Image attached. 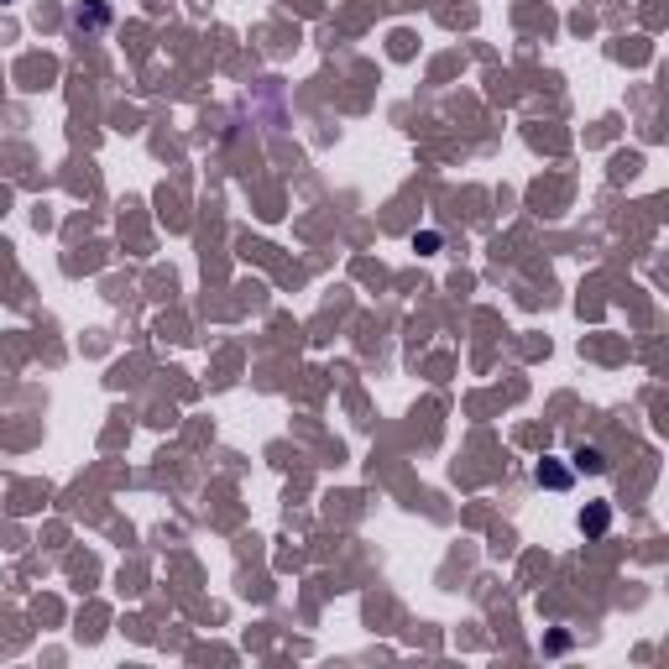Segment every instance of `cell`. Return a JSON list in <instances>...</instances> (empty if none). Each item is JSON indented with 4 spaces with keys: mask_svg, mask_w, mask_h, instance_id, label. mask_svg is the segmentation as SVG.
<instances>
[{
    "mask_svg": "<svg viewBox=\"0 0 669 669\" xmlns=\"http://www.w3.org/2000/svg\"><path fill=\"white\" fill-rule=\"evenodd\" d=\"M575 471H586V476H607L612 471V460H607V450L602 445H575Z\"/></svg>",
    "mask_w": 669,
    "mask_h": 669,
    "instance_id": "6da1fadb",
    "label": "cell"
},
{
    "mask_svg": "<svg viewBox=\"0 0 669 669\" xmlns=\"http://www.w3.org/2000/svg\"><path fill=\"white\" fill-rule=\"evenodd\" d=\"M105 21H110V6H105V0H84V6H74V27H79V32H100Z\"/></svg>",
    "mask_w": 669,
    "mask_h": 669,
    "instance_id": "7a4b0ae2",
    "label": "cell"
},
{
    "mask_svg": "<svg viewBox=\"0 0 669 669\" xmlns=\"http://www.w3.org/2000/svg\"><path fill=\"white\" fill-rule=\"evenodd\" d=\"M607 523H612V507H607V502H596V507H586V513H581V528H586V534H607Z\"/></svg>",
    "mask_w": 669,
    "mask_h": 669,
    "instance_id": "277c9868",
    "label": "cell"
},
{
    "mask_svg": "<svg viewBox=\"0 0 669 669\" xmlns=\"http://www.w3.org/2000/svg\"><path fill=\"white\" fill-rule=\"evenodd\" d=\"M534 476H539V487H555V492H565V487H570V471H565V466H555V460H539V471H534Z\"/></svg>",
    "mask_w": 669,
    "mask_h": 669,
    "instance_id": "3957f363",
    "label": "cell"
}]
</instances>
